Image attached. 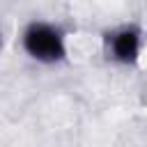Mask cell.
<instances>
[{"label": "cell", "mask_w": 147, "mask_h": 147, "mask_svg": "<svg viewBox=\"0 0 147 147\" xmlns=\"http://www.w3.org/2000/svg\"><path fill=\"white\" fill-rule=\"evenodd\" d=\"M23 41H25V48L30 55L46 60V62L60 60L64 55V46H62L60 34L48 25H30Z\"/></svg>", "instance_id": "6da1fadb"}, {"label": "cell", "mask_w": 147, "mask_h": 147, "mask_svg": "<svg viewBox=\"0 0 147 147\" xmlns=\"http://www.w3.org/2000/svg\"><path fill=\"white\" fill-rule=\"evenodd\" d=\"M113 51L119 60L129 62V60H136L138 55V34L133 30H124L119 32L115 39H113Z\"/></svg>", "instance_id": "7a4b0ae2"}]
</instances>
